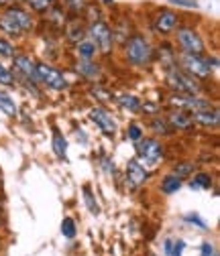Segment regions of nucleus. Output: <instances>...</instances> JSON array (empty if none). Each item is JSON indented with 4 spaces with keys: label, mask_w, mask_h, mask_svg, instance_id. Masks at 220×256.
Here are the masks:
<instances>
[{
    "label": "nucleus",
    "mask_w": 220,
    "mask_h": 256,
    "mask_svg": "<svg viewBox=\"0 0 220 256\" xmlns=\"http://www.w3.org/2000/svg\"><path fill=\"white\" fill-rule=\"evenodd\" d=\"M37 18L25 4H9L0 10V35L11 41L27 39L37 30Z\"/></svg>",
    "instance_id": "nucleus-1"
},
{
    "label": "nucleus",
    "mask_w": 220,
    "mask_h": 256,
    "mask_svg": "<svg viewBox=\"0 0 220 256\" xmlns=\"http://www.w3.org/2000/svg\"><path fill=\"white\" fill-rule=\"evenodd\" d=\"M122 57L135 70L151 68L155 63V45L151 43V39L145 33L135 30V33L122 43Z\"/></svg>",
    "instance_id": "nucleus-2"
},
{
    "label": "nucleus",
    "mask_w": 220,
    "mask_h": 256,
    "mask_svg": "<svg viewBox=\"0 0 220 256\" xmlns=\"http://www.w3.org/2000/svg\"><path fill=\"white\" fill-rule=\"evenodd\" d=\"M177 66L194 76L196 80H208L218 70V57L216 55H194V53H177Z\"/></svg>",
    "instance_id": "nucleus-3"
},
{
    "label": "nucleus",
    "mask_w": 220,
    "mask_h": 256,
    "mask_svg": "<svg viewBox=\"0 0 220 256\" xmlns=\"http://www.w3.org/2000/svg\"><path fill=\"white\" fill-rule=\"evenodd\" d=\"M86 33H88V39L96 45L98 49V55H104V57H110L114 53V47H116V41H114V33H112V26L106 18H98V20H92L86 24Z\"/></svg>",
    "instance_id": "nucleus-4"
},
{
    "label": "nucleus",
    "mask_w": 220,
    "mask_h": 256,
    "mask_svg": "<svg viewBox=\"0 0 220 256\" xmlns=\"http://www.w3.org/2000/svg\"><path fill=\"white\" fill-rule=\"evenodd\" d=\"M133 144H135L137 158L147 169L161 165V161L165 158V144L159 136H143Z\"/></svg>",
    "instance_id": "nucleus-5"
},
{
    "label": "nucleus",
    "mask_w": 220,
    "mask_h": 256,
    "mask_svg": "<svg viewBox=\"0 0 220 256\" xmlns=\"http://www.w3.org/2000/svg\"><path fill=\"white\" fill-rule=\"evenodd\" d=\"M175 47H179V53H194V55H204L208 53L206 49V41L202 37V33L194 26V24H179L175 28Z\"/></svg>",
    "instance_id": "nucleus-6"
},
{
    "label": "nucleus",
    "mask_w": 220,
    "mask_h": 256,
    "mask_svg": "<svg viewBox=\"0 0 220 256\" xmlns=\"http://www.w3.org/2000/svg\"><path fill=\"white\" fill-rule=\"evenodd\" d=\"M163 74H165L167 88L175 94H200V90H202V82L196 80L194 76H190L187 72H183L177 63L163 70Z\"/></svg>",
    "instance_id": "nucleus-7"
},
{
    "label": "nucleus",
    "mask_w": 220,
    "mask_h": 256,
    "mask_svg": "<svg viewBox=\"0 0 220 256\" xmlns=\"http://www.w3.org/2000/svg\"><path fill=\"white\" fill-rule=\"evenodd\" d=\"M179 24H181V14L173 6H159V8H155V12L151 16L153 33L163 39L171 37Z\"/></svg>",
    "instance_id": "nucleus-8"
},
{
    "label": "nucleus",
    "mask_w": 220,
    "mask_h": 256,
    "mask_svg": "<svg viewBox=\"0 0 220 256\" xmlns=\"http://www.w3.org/2000/svg\"><path fill=\"white\" fill-rule=\"evenodd\" d=\"M37 78L41 86L53 92H66L70 88V80L66 78V74L47 61H37Z\"/></svg>",
    "instance_id": "nucleus-9"
},
{
    "label": "nucleus",
    "mask_w": 220,
    "mask_h": 256,
    "mask_svg": "<svg viewBox=\"0 0 220 256\" xmlns=\"http://www.w3.org/2000/svg\"><path fill=\"white\" fill-rule=\"evenodd\" d=\"M13 61V74L17 78V86L21 82H31V84H39V78H37V61L33 59L31 53H25V51H17L15 57L11 59Z\"/></svg>",
    "instance_id": "nucleus-10"
},
{
    "label": "nucleus",
    "mask_w": 220,
    "mask_h": 256,
    "mask_svg": "<svg viewBox=\"0 0 220 256\" xmlns=\"http://www.w3.org/2000/svg\"><path fill=\"white\" fill-rule=\"evenodd\" d=\"M167 102H169L173 108L185 110V112H190V114L214 106L208 98H202L200 94H175V92H171V96H169V100H167Z\"/></svg>",
    "instance_id": "nucleus-11"
},
{
    "label": "nucleus",
    "mask_w": 220,
    "mask_h": 256,
    "mask_svg": "<svg viewBox=\"0 0 220 256\" xmlns=\"http://www.w3.org/2000/svg\"><path fill=\"white\" fill-rule=\"evenodd\" d=\"M149 169L139 161L137 156L129 158L127 163V169H124V183H127V187L131 191H137L139 187H143L147 181H149Z\"/></svg>",
    "instance_id": "nucleus-12"
},
{
    "label": "nucleus",
    "mask_w": 220,
    "mask_h": 256,
    "mask_svg": "<svg viewBox=\"0 0 220 256\" xmlns=\"http://www.w3.org/2000/svg\"><path fill=\"white\" fill-rule=\"evenodd\" d=\"M90 120L98 126V130L104 134V136H110V138H114L116 136V132H118V122H116V118L104 108V106H94L92 110H90Z\"/></svg>",
    "instance_id": "nucleus-13"
},
{
    "label": "nucleus",
    "mask_w": 220,
    "mask_h": 256,
    "mask_svg": "<svg viewBox=\"0 0 220 256\" xmlns=\"http://www.w3.org/2000/svg\"><path fill=\"white\" fill-rule=\"evenodd\" d=\"M86 24H88V22H86L82 16H68L64 28H61V33H64V37H66L68 43L76 45V43H80V41H84V39L88 37Z\"/></svg>",
    "instance_id": "nucleus-14"
},
{
    "label": "nucleus",
    "mask_w": 220,
    "mask_h": 256,
    "mask_svg": "<svg viewBox=\"0 0 220 256\" xmlns=\"http://www.w3.org/2000/svg\"><path fill=\"white\" fill-rule=\"evenodd\" d=\"M76 72L86 82H94V84H96L102 78V66H100L98 61H94V59H78Z\"/></svg>",
    "instance_id": "nucleus-15"
},
{
    "label": "nucleus",
    "mask_w": 220,
    "mask_h": 256,
    "mask_svg": "<svg viewBox=\"0 0 220 256\" xmlns=\"http://www.w3.org/2000/svg\"><path fill=\"white\" fill-rule=\"evenodd\" d=\"M167 122L171 126V130H192L194 128V120L190 116V112H185V110H179V108H173L167 116Z\"/></svg>",
    "instance_id": "nucleus-16"
},
{
    "label": "nucleus",
    "mask_w": 220,
    "mask_h": 256,
    "mask_svg": "<svg viewBox=\"0 0 220 256\" xmlns=\"http://www.w3.org/2000/svg\"><path fill=\"white\" fill-rule=\"evenodd\" d=\"M155 61H159L161 68L167 70V68H171V66H175V63H177V51L173 49L171 43L163 41V43H159L155 47Z\"/></svg>",
    "instance_id": "nucleus-17"
},
{
    "label": "nucleus",
    "mask_w": 220,
    "mask_h": 256,
    "mask_svg": "<svg viewBox=\"0 0 220 256\" xmlns=\"http://www.w3.org/2000/svg\"><path fill=\"white\" fill-rule=\"evenodd\" d=\"M190 116H192L194 124L204 126V128H218V124H220V114L214 106L206 108V110H200V112H192Z\"/></svg>",
    "instance_id": "nucleus-18"
},
{
    "label": "nucleus",
    "mask_w": 220,
    "mask_h": 256,
    "mask_svg": "<svg viewBox=\"0 0 220 256\" xmlns=\"http://www.w3.org/2000/svg\"><path fill=\"white\" fill-rule=\"evenodd\" d=\"M51 148L59 161L68 163V138L61 134V130L55 126H53V134H51Z\"/></svg>",
    "instance_id": "nucleus-19"
},
{
    "label": "nucleus",
    "mask_w": 220,
    "mask_h": 256,
    "mask_svg": "<svg viewBox=\"0 0 220 256\" xmlns=\"http://www.w3.org/2000/svg\"><path fill=\"white\" fill-rule=\"evenodd\" d=\"M116 104L124 112H129V114H139L141 108H143V100L139 98V96H135V94H122V96H118Z\"/></svg>",
    "instance_id": "nucleus-20"
},
{
    "label": "nucleus",
    "mask_w": 220,
    "mask_h": 256,
    "mask_svg": "<svg viewBox=\"0 0 220 256\" xmlns=\"http://www.w3.org/2000/svg\"><path fill=\"white\" fill-rule=\"evenodd\" d=\"M92 0H57V4L66 10L68 16H82Z\"/></svg>",
    "instance_id": "nucleus-21"
},
{
    "label": "nucleus",
    "mask_w": 220,
    "mask_h": 256,
    "mask_svg": "<svg viewBox=\"0 0 220 256\" xmlns=\"http://www.w3.org/2000/svg\"><path fill=\"white\" fill-rule=\"evenodd\" d=\"M149 128H151L153 136H161V138H163V136H171V134H173L171 126H169V122H167V118L161 116V114H157V116L151 118Z\"/></svg>",
    "instance_id": "nucleus-22"
},
{
    "label": "nucleus",
    "mask_w": 220,
    "mask_h": 256,
    "mask_svg": "<svg viewBox=\"0 0 220 256\" xmlns=\"http://www.w3.org/2000/svg\"><path fill=\"white\" fill-rule=\"evenodd\" d=\"M0 112H3L5 116H9V118H17L19 116V106H17L15 98L3 88H0Z\"/></svg>",
    "instance_id": "nucleus-23"
},
{
    "label": "nucleus",
    "mask_w": 220,
    "mask_h": 256,
    "mask_svg": "<svg viewBox=\"0 0 220 256\" xmlns=\"http://www.w3.org/2000/svg\"><path fill=\"white\" fill-rule=\"evenodd\" d=\"M82 198H84V204H86V208H88V212L92 214V216H100L102 214V210H100V204H98V200H96V194H94V189H92V185H82Z\"/></svg>",
    "instance_id": "nucleus-24"
},
{
    "label": "nucleus",
    "mask_w": 220,
    "mask_h": 256,
    "mask_svg": "<svg viewBox=\"0 0 220 256\" xmlns=\"http://www.w3.org/2000/svg\"><path fill=\"white\" fill-rule=\"evenodd\" d=\"M212 185H214V177L206 171L192 173V179L187 181V187L190 189H212Z\"/></svg>",
    "instance_id": "nucleus-25"
},
{
    "label": "nucleus",
    "mask_w": 220,
    "mask_h": 256,
    "mask_svg": "<svg viewBox=\"0 0 220 256\" xmlns=\"http://www.w3.org/2000/svg\"><path fill=\"white\" fill-rule=\"evenodd\" d=\"M74 49H76L78 59H96V57H98V49H96V45H94L88 37H86L84 41L76 43Z\"/></svg>",
    "instance_id": "nucleus-26"
},
{
    "label": "nucleus",
    "mask_w": 220,
    "mask_h": 256,
    "mask_svg": "<svg viewBox=\"0 0 220 256\" xmlns=\"http://www.w3.org/2000/svg\"><path fill=\"white\" fill-rule=\"evenodd\" d=\"M183 187V181L181 179H177L175 175H165L163 179H161V183H159V189H161V194L163 196H173V194H177V191Z\"/></svg>",
    "instance_id": "nucleus-27"
},
{
    "label": "nucleus",
    "mask_w": 220,
    "mask_h": 256,
    "mask_svg": "<svg viewBox=\"0 0 220 256\" xmlns=\"http://www.w3.org/2000/svg\"><path fill=\"white\" fill-rule=\"evenodd\" d=\"M57 4V0H25V6L31 10V12H35L37 16H43L51 6Z\"/></svg>",
    "instance_id": "nucleus-28"
},
{
    "label": "nucleus",
    "mask_w": 220,
    "mask_h": 256,
    "mask_svg": "<svg viewBox=\"0 0 220 256\" xmlns=\"http://www.w3.org/2000/svg\"><path fill=\"white\" fill-rule=\"evenodd\" d=\"M183 250H185V242L181 238H165V242H163L165 256H181Z\"/></svg>",
    "instance_id": "nucleus-29"
},
{
    "label": "nucleus",
    "mask_w": 220,
    "mask_h": 256,
    "mask_svg": "<svg viewBox=\"0 0 220 256\" xmlns=\"http://www.w3.org/2000/svg\"><path fill=\"white\" fill-rule=\"evenodd\" d=\"M194 171H196V163H192V161H179L177 165H173L171 175H175L177 179L183 181V179H190Z\"/></svg>",
    "instance_id": "nucleus-30"
},
{
    "label": "nucleus",
    "mask_w": 220,
    "mask_h": 256,
    "mask_svg": "<svg viewBox=\"0 0 220 256\" xmlns=\"http://www.w3.org/2000/svg\"><path fill=\"white\" fill-rule=\"evenodd\" d=\"M76 234H78V224H76V220L70 218V216H66L64 220H61V236L68 238V240H74Z\"/></svg>",
    "instance_id": "nucleus-31"
},
{
    "label": "nucleus",
    "mask_w": 220,
    "mask_h": 256,
    "mask_svg": "<svg viewBox=\"0 0 220 256\" xmlns=\"http://www.w3.org/2000/svg\"><path fill=\"white\" fill-rule=\"evenodd\" d=\"M183 222L190 224V226H194V228H198V230H202V232H208V230H210L208 224H206V220H204L198 212H187V214L183 216Z\"/></svg>",
    "instance_id": "nucleus-32"
},
{
    "label": "nucleus",
    "mask_w": 220,
    "mask_h": 256,
    "mask_svg": "<svg viewBox=\"0 0 220 256\" xmlns=\"http://www.w3.org/2000/svg\"><path fill=\"white\" fill-rule=\"evenodd\" d=\"M15 53H17L15 41H11V39H7V37L0 35V59H13Z\"/></svg>",
    "instance_id": "nucleus-33"
},
{
    "label": "nucleus",
    "mask_w": 220,
    "mask_h": 256,
    "mask_svg": "<svg viewBox=\"0 0 220 256\" xmlns=\"http://www.w3.org/2000/svg\"><path fill=\"white\" fill-rule=\"evenodd\" d=\"M0 86H5V88H17V78L15 74L0 63Z\"/></svg>",
    "instance_id": "nucleus-34"
},
{
    "label": "nucleus",
    "mask_w": 220,
    "mask_h": 256,
    "mask_svg": "<svg viewBox=\"0 0 220 256\" xmlns=\"http://www.w3.org/2000/svg\"><path fill=\"white\" fill-rule=\"evenodd\" d=\"M143 136H145V128H143L139 122H131V124L127 126V140L137 142V140L143 138Z\"/></svg>",
    "instance_id": "nucleus-35"
},
{
    "label": "nucleus",
    "mask_w": 220,
    "mask_h": 256,
    "mask_svg": "<svg viewBox=\"0 0 220 256\" xmlns=\"http://www.w3.org/2000/svg\"><path fill=\"white\" fill-rule=\"evenodd\" d=\"M100 169H102L108 177H114V175H116V165H114V161H112L108 154H102V156H100Z\"/></svg>",
    "instance_id": "nucleus-36"
},
{
    "label": "nucleus",
    "mask_w": 220,
    "mask_h": 256,
    "mask_svg": "<svg viewBox=\"0 0 220 256\" xmlns=\"http://www.w3.org/2000/svg\"><path fill=\"white\" fill-rule=\"evenodd\" d=\"M169 6L173 8H198V0H169Z\"/></svg>",
    "instance_id": "nucleus-37"
},
{
    "label": "nucleus",
    "mask_w": 220,
    "mask_h": 256,
    "mask_svg": "<svg viewBox=\"0 0 220 256\" xmlns=\"http://www.w3.org/2000/svg\"><path fill=\"white\" fill-rule=\"evenodd\" d=\"M216 254H218V250L214 248L212 242H204L200 246V256H216Z\"/></svg>",
    "instance_id": "nucleus-38"
},
{
    "label": "nucleus",
    "mask_w": 220,
    "mask_h": 256,
    "mask_svg": "<svg viewBox=\"0 0 220 256\" xmlns=\"http://www.w3.org/2000/svg\"><path fill=\"white\" fill-rule=\"evenodd\" d=\"M94 96H98V100H100V102H108V100H112V96H110L106 90H100V88L94 90Z\"/></svg>",
    "instance_id": "nucleus-39"
},
{
    "label": "nucleus",
    "mask_w": 220,
    "mask_h": 256,
    "mask_svg": "<svg viewBox=\"0 0 220 256\" xmlns=\"http://www.w3.org/2000/svg\"><path fill=\"white\" fill-rule=\"evenodd\" d=\"M76 138H78V140L82 138V142H84V144L88 142V134L84 132V128H78V130H76Z\"/></svg>",
    "instance_id": "nucleus-40"
},
{
    "label": "nucleus",
    "mask_w": 220,
    "mask_h": 256,
    "mask_svg": "<svg viewBox=\"0 0 220 256\" xmlns=\"http://www.w3.org/2000/svg\"><path fill=\"white\" fill-rule=\"evenodd\" d=\"M100 4L102 6H114L116 2H114V0H100Z\"/></svg>",
    "instance_id": "nucleus-41"
},
{
    "label": "nucleus",
    "mask_w": 220,
    "mask_h": 256,
    "mask_svg": "<svg viewBox=\"0 0 220 256\" xmlns=\"http://www.w3.org/2000/svg\"><path fill=\"white\" fill-rule=\"evenodd\" d=\"M11 4V0H0V10H3V8H7Z\"/></svg>",
    "instance_id": "nucleus-42"
},
{
    "label": "nucleus",
    "mask_w": 220,
    "mask_h": 256,
    "mask_svg": "<svg viewBox=\"0 0 220 256\" xmlns=\"http://www.w3.org/2000/svg\"><path fill=\"white\" fill-rule=\"evenodd\" d=\"M11 4H25V0H11Z\"/></svg>",
    "instance_id": "nucleus-43"
}]
</instances>
